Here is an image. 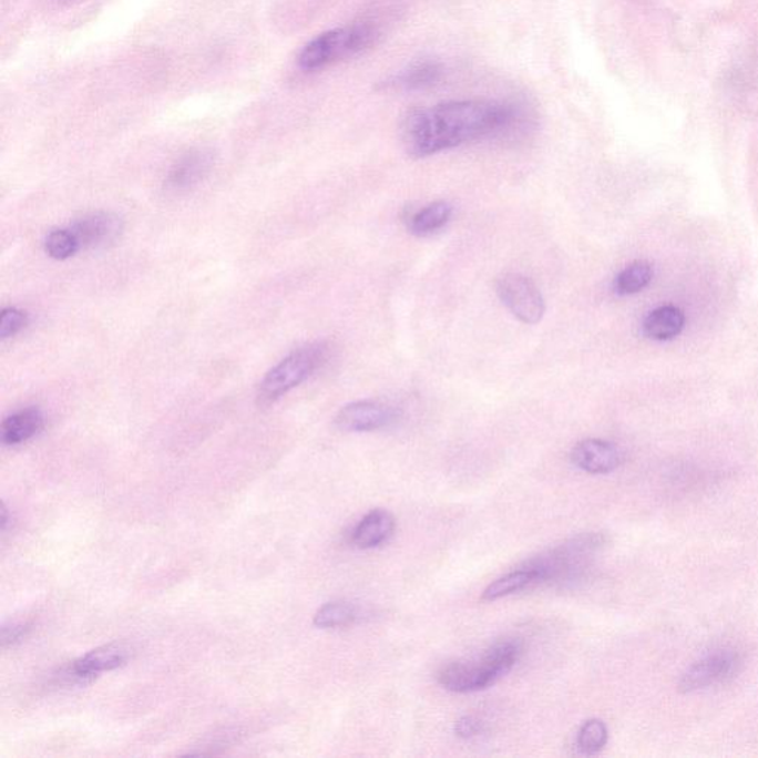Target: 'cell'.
Instances as JSON below:
<instances>
[{"label": "cell", "mask_w": 758, "mask_h": 758, "mask_svg": "<svg viewBox=\"0 0 758 758\" xmlns=\"http://www.w3.org/2000/svg\"><path fill=\"white\" fill-rule=\"evenodd\" d=\"M452 217V206L448 202L439 201L427 205L426 208L412 215L409 231L416 236H430L442 231Z\"/></svg>", "instance_id": "obj_18"}, {"label": "cell", "mask_w": 758, "mask_h": 758, "mask_svg": "<svg viewBox=\"0 0 758 758\" xmlns=\"http://www.w3.org/2000/svg\"><path fill=\"white\" fill-rule=\"evenodd\" d=\"M79 249H81V245H79L72 231L51 232L45 240L47 254L51 258L59 259V262L73 257Z\"/></svg>", "instance_id": "obj_23"}, {"label": "cell", "mask_w": 758, "mask_h": 758, "mask_svg": "<svg viewBox=\"0 0 758 758\" xmlns=\"http://www.w3.org/2000/svg\"><path fill=\"white\" fill-rule=\"evenodd\" d=\"M215 163L213 150L195 148L181 156L171 167L165 185L171 192H187L209 175Z\"/></svg>", "instance_id": "obj_9"}, {"label": "cell", "mask_w": 758, "mask_h": 758, "mask_svg": "<svg viewBox=\"0 0 758 758\" xmlns=\"http://www.w3.org/2000/svg\"><path fill=\"white\" fill-rule=\"evenodd\" d=\"M527 125L522 105L502 101L464 100L416 110L404 119L402 140L412 157L488 139L519 134Z\"/></svg>", "instance_id": "obj_1"}, {"label": "cell", "mask_w": 758, "mask_h": 758, "mask_svg": "<svg viewBox=\"0 0 758 758\" xmlns=\"http://www.w3.org/2000/svg\"><path fill=\"white\" fill-rule=\"evenodd\" d=\"M45 418L39 408H25L12 413L2 422V442L8 447H16L28 442L43 429Z\"/></svg>", "instance_id": "obj_15"}, {"label": "cell", "mask_w": 758, "mask_h": 758, "mask_svg": "<svg viewBox=\"0 0 758 758\" xmlns=\"http://www.w3.org/2000/svg\"><path fill=\"white\" fill-rule=\"evenodd\" d=\"M396 520L387 510L375 509L369 511L352 531V544L360 550L377 549L385 544L393 535Z\"/></svg>", "instance_id": "obj_13"}, {"label": "cell", "mask_w": 758, "mask_h": 758, "mask_svg": "<svg viewBox=\"0 0 758 758\" xmlns=\"http://www.w3.org/2000/svg\"><path fill=\"white\" fill-rule=\"evenodd\" d=\"M606 542L607 537L603 533H583L559 545L557 549L529 560L524 566L536 572L540 583H583L588 576L594 555L603 550Z\"/></svg>", "instance_id": "obj_2"}, {"label": "cell", "mask_w": 758, "mask_h": 758, "mask_svg": "<svg viewBox=\"0 0 758 758\" xmlns=\"http://www.w3.org/2000/svg\"><path fill=\"white\" fill-rule=\"evenodd\" d=\"M81 248H100L116 240L123 231L122 218L112 213H94L78 219L70 228Z\"/></svg>", "instance_id": "obj_12"}, {"label": "cell", "mask_w": 758, "mask_h": 758, "mask_svg": "<svg viewBox=\"0 0 758 758\" xmlns=\"http://www.w3.org/2000/svg\"><path fill=\"white\" fill-rule=\"evenodd\" d=\"M532 584H540L536 572L526 566L518 568V571L510 572L501 578L493 581L482 594L483 601L495 602L502 597L511 596V594L523 592L524 588L531 587Z\"/></svg>", "instance_id": "obj_17"}, {"label": "cell", "mask_w": 758, "mask_h": 758, "mask_svg": "<svg viewBox=\"0 0 758 758\" xmlns=\"http://www.w3.org/2000/svg\"><path fill=\"white\" fill-rule=\"evenodd\" d=\"M607 738H610V731H607L605 723L598 720V718H592V720L585 721L581 726L578 738H576V747H578L581 752L593 756V754L601 752L606 747Z\"/></svg>", "instance_id": "obj_22"}, {"label": "cell", "mask_w": 758, "mask_h": 758, "mask_svg": "<svg viewBox=\"0 0 758 758\" xmlns=\"http://www.w3.org/2000/svg\"><path fill=\"white\" fill-rule=\"evenodd\" d=\"M377 38L378 30L366 23L329 30L303 48L298 57L299 68L313 72L337 61L350 59L368 50Z\"/></svg>", "instance_id": "obj_3"}, {"label": "cell", "mask_w": 758, "mask_h": 758, "mask_svg": "<svg viewBox=\"0 0 758 758\" xmlns=\"http://www.w3.org/2000/svg\"><path fill=\"white\" fill-rule=\"evenodd\" d=\"M30 632L29 623H10L2 627V643L3 646L14 645V643L23 641Z\"/></svg>", "instance_id": "obj_25"}, {"label": "cell", "mask_w": 758, "mask_h": 758, "mask_svg": "<svg viewBox=\"0 0 758 758\" xmlns=\"http://www.w3.org/2000/svg\"><path fill=\"white\" fill-rule=\"evenodd\" d=\"M652 279H654V267L649 263H632L616 276L615 293L618 295L641 293L646 286H649Z\"/></svg>", "instance_id": "obj_20"}, {"label": "cell", "mask_w": 758, "mask_h": 758, "mask_svg": "<svg viewBox=\"0 0 758 758\" xmlns=\"http://www.w3.org/2000/svg\"><path fill=\"white\" fill-rule=\"evenodd\" d=\"M439 683L447 690L455 694H471L486 689L500 678L486 660L479 659L475 663H453L440 669Z\"/></svg>", "instance_id": "obj_8"}, {"label": "cell", "mask_w": 758, "mask_h": 758, "mask_svg": "<svg viewBox=\"0 0 758 758\" xmlns=\"http://www.w3.org/2000/svg\"><path fill=\"white\" fill-rule=\"evenodd\" d=\"M496 294L515 319L524 325L540 324L545 315V299L529 277L505 273L498 277Z\"/></svg>", "instance_id": "obj_5"}, {"label": "cell", "mask_w": 758, "mask_h": 758, "mask_svg": "<svg viewBox=\"0 0 758 758\" xmlns=\"http://www.w3.org/2000/svg\"><path fill=\"white\" fill-rule=\"evenodd\" d=\"M523 654V645L519 638H504L493 643L482 658L486 660L489 667L498 674V676H505L519 663L520 656Z\"/></svg>", "instance_id": "obj_19"}, {"label": "cell", "mask_w": 758, "mask_h": 758, "mask_svg": "<svg viewBox=\"0 0 758 758\" xmlns=\"http://www.w3.org/2000/svg\"><path fill=\"white\" fill-rule=\"evenodd\" d=\"M740 665H742V659H740L738 652L727 649V647L713 651L711 654L705 655L703 659L692 665L683 674L678 686H680V690L690 694V692L721 685L738 674Z\"/></svg>", "instance_id": "obj_6"}, {"label": "cell", "mask_w": 758, "mask_h": 758, "mask_svg": "<svg viewBox=\"0 0 758 758\" xmlns=\"http://www.w3.org/2000/svg\"><path fill=\"white\" fill-rule=\"evenodd\" d=\"M28 324V313L19 310V308H6L0 316V337L3 339L16 337Z\"/></svg>", "instance_id": "obj_24"}, {"label": "cell", "mask_w": 758, "mask_h": 758, "mask_svg": "<svg viewBox=\"0 0 758 758\" xmlns=\"http://www.w3.org/2000/svg\"><path fill=\"white\" fill-rule=\"evenodd\" d=\"M396 411L385 403L360 400L344 407L335 417V426L347 433H368L393 424Z\"/></svg>", "instance_id": "obj_7"}, {"label": "cell", "mask_w": 758, "mask_h": 758, "mask_svg": "<svg viewBox=\"0 0 758 758\" xmlns=\"http://www.w3.org/2000/svg\"><path fill=\"white\" fill-rule=\"evenodd\" d=\"M443 65L438 61H418L386 82L387 88L398 91H422L442 81Z\"/></svg>", "instance_id": "obj_14"}, {"label": "cell", "mask_w": 758, "mask_h": 758, "mask_svg": "<svg viewBox=\"0 0 758 758\" xmlns=\"http://www.w3.org/2000/svg\"><path fill=\"white\" fill-rule=\"evenodd\" d=\"M483 725L474 717H462L455 723V734L458 738L471 739L482 734Z\"/></svg>", "instance_id": "obj_26"}, {"label": "cell", "mask_w": 758, "mask_h": 758, "mask_svg": "<svg viewBox=\"0 0 758 758\" xmlns=\"http://www.w3.org/2000/svg\"><path fill=\"white\" fill-rule=\"evenodd\" d=\"M685 328V315L677 307L665 306L649 313L643 321V332L654 341H668Z\"/></svg>", "instance_id": "obj_16"}, {"label": "cell", "mask_w": 758, "mask_h": 758, "mask_svg": "<svg viewBox=\"0 0 758 758\" xmlns=\"http://www.w3.org/2000/svg\"><path fill=\"white\" fill-rule=\"evenodd\" d=\"M10 522H11L10 514H8L7 505L3 504L2 505V522H0V524H2V531L3 532L7 531L8 524H10Z\"/></svg>", "instance_id": "obj_27"}, {"label": "cell", "mask_w": 758, "mask_h": 758, "mask_svg": "<svg viewBox=\"0 0 758 758\" xmlns=\"http://www.w3.org/2000/svg\"><path fill=\"white\" fill-rule=\"evenodd\" d=\"M357 610L348 602H329L316 612L315 623L317 628H341L355 623Z\"/></svg>", "instance_id": "obj_21"}, {"label": "cell", "mask_w": 758, "mask_h": 758, "mask_svg": "<svg viewBox=\"0 0 758 758\" xmlns=\"http://www.w3.org/2000/svg\"><path fill=\"white\" fill-rule=\"evenodd\" d=\"M127 659H130V647L122 643H110L74 660L69 674L76 680L90 682L100 674L122 667Z\"/></svg>", "instance_id": "obj_11"}, {"label": "cell", "mask_w": 758, "mask_h": 758, "mask_svg": "<svg viewBox=\"0 0 758 758\" xmlns=\"http://www.w3.org/2000/svg\"><path fill=\"white\" fill-rule=\"evenodd\" d=\"M572 464L590 474H607L623 462L616 444L601 439L583 440L571 452Z\"/></svg>", "instance_id": "obj_10"}, {"label": "cell", "mask_w": 758, "mask_h": 758, "mask_svg": "<svg viewBox=\"0 0 758 758\" xmlns=\"http://www.w3.org/2000/svg\"><path fill=\"white\" fill-rule=\"evenodd\" d=\"M328 355L329 347L326 342L310 344L290 352L264 377L258 389V403L268 407L284 398L320 369L328 360Z\"/></svg>", "instance_id": "obj_4"}]
</instances>
